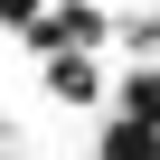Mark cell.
Returning <instances> with one entry per match:
<instances>
[{"mask_svg": "<svg viewBox=\"0 0 160 160\" xmlns=\"http://www.w3.org/2000/svg\"><path fill=\"white\" fill-rule=\"evenodd\" d=\"M28 10H47V0H0V19H28Z\"/></svg>", "mask_w": 160, "mask_h": 160, "instance_id": "cell-2", "label": "cell"}, {"mask_svg": "<svg viewBox=\"0 0 160 160\" xmlns=\"http://www.w3.org/2000/svg\"><path fill=\"white\" fill-rule=\"evenodd\" d=\"M19 28H28V47H38V57H57V47H104V38H113V19L94 10V0H66V10H28Z\"/></svg>", "mask_w": 160, "mask_h": 160, "instance_id": "cell-1", "label": "cell"}, {"mask_svg": "<svg viewBox=\"0 0 160 160\" xmlns=\"http://www.w3.org/2000/svg\"><path fill=\"white\" fill-rule=\"evenodd\" d=\"M151 160H160V141H151Z\"/></svg>", "mask_w": 160, "mask_h": 160, "instance_id": "cell-3", "label": "cell"}]
</instances>
